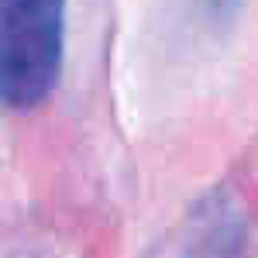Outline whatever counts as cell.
<instances>
[{"label":"cell","instance_id":"7a4b0ae2","mask_svg":"<svg viewBox=\"0 0 258 258\" xmlns=\"http://www.w3.org/2000/svg\"><path fill=\"white\" fill-rule=\"evenodd\" d=\"M207 4H210V7H231L234 0H207Z\"/></svg>","mask_w":258,"mask_h":258},{"label":"cell","instance_id":"6da1fadb","mask_svg":"<svg viewBox=\"0 0 258 258\" xmlns=\"http://www.w3.org/2000/svg\"><path fill=\"white\" fill-rule=\"evenodd\" d=\"M66 0H0V103L31 110L59 83Z\"/></svg>","mask_w":258,"mask_h":258}]
</instances>
